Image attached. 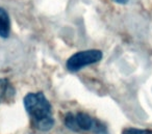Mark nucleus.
I'll list each match as a JSON object with an SVG mask.
<instances>
[{
	"instance_id": "nucleus-2",
	"label": "nucleus",
	"mask_w": 152,
	"mask_h": 134,
	"mask_svg": "<svg viewBox=\"0 0 152 134\" xmlns=\"http://www.w3.org/2000/svg\"><path fill=\"white\" fill-rule=\"evenodd\" d=\"M65 124L69 129L75 132L92 131L95 134H106L105 126L85 112H78L76 114L68 113L65 117Z\"/></svg>"
},
{
	"instance_id": "nucleus-4",
	"label": "nucleus",
	"mask_w": 152,
	"mask_h": 134,
	"mask_svg": "<svg viewBox=\"0 0 152 134\" xmlns=\"http://www.w3.org/2000/svg\"><path fill=\"white\" fill-rule=\"evenodd\" d=\"M11 31V21H10L9 14L4 9L0 7V36L7 38Z\"/></svg>"
},
{
	"instance_id": "nucleus-3",
	"label": "nucleus",
	"mask_w": 152,
	"mask_h": 134,
	"mask_svg": "<svg viewBox=\"0 0 152 134\" xmlns=\"http://www.w3.org/2000/svg\"><path fill=\"white\" fill-rule=\"evenodd\" d=\"M102 58V52L100 50L80 51L72 55L67 61V68L70 72H76L86 66L98 63Z\"/></svg>"
},
{
	"instance_id": "nucleus-6",
	"label": "nucleus",
	"mask_w": 152,
	"mask_h": 134,
	"mask_svg": "<svg viewBox=\"0 0 152 134\" xmlns=\"http://www.w3.org/2000/svg\"><path fill=\"white\" fill-rule=\"evenodd\" d=\"M122 134H152L151 130H143V129H135V128H127L124 129Z\"/></svg>"
},
{
	"instance_id": "nucleus-1",
	"label": "nucleus",
	"mask_w": 152,
	"mask_h": 134,
	"mask_svg": "<svg viewBox=\"0 0 152 134\" xmlns=\"http://www.w3.org/2000/svg\"><path fill=\"white\" fill-rule=\"evenodd\" d=\"M24 106L36 128L48 131L54 125L51 115V105L43 92H30L24 98Z\"/></svg>"
},
{
	"instance_id": "nucleus-7",
	"label": "nucleus",
	"mask_w": 152,
	"mask_h": 134,
	"mask_svg": "<svg viewBox=\"0 0 152 134\" xmlns=\"http://www.w3.org/2000/svg\"><path fill=\"white\" fill-rule=\"evenodd\" d=\"M117 3H120V4H125V3L128 2V0H114Z\"/></svg>"
},
{
	"instance_id": "nucleus-5",
	"label": "nucleus",
	"mask_w": 152,
	"mask_h": 134,
	"mask_svg": "<svg viewBox=\"0 0 152 134\" xmlns=\"http://www.w3.org/2000/svg\"><path fill=\"white\" fill-rule=\"evenodd\" d=\"M14 95V90L10 82L5 79L0 80V103Z\"/></svg>"
}]
</instances>
